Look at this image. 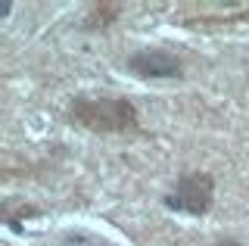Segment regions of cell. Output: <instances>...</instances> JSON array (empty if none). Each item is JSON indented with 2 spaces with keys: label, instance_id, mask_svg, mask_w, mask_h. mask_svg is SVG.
Wrapping results in <instances>:
<instances>
[{
  "label": "cell",
  "instance_id": "6da1fadb",
  "mask_svg": "<svg viewBox=\"0 0 249 246\" xmlns=\"http://www.w3.org/2000/svg\"><path fill=\"white\" fill-rule=\"evenodd\" d=\"M66 122L103 137L143 134L137 103L119 94H75L66 106Z\"/></svg>",
  "mask_w": 249,
  "mask_h": 246
},
{
  "label": "cell",
  "instance_id": "7a4b0ae2",
  "mask_svg": "<svg viewBox=\"0 0 249 246\" xmlns=\"http://www.w3.org/2000/svg\"><path fill=\"white\" fill-rule=\"evenodd\" d=\"M162 206L175 215L206 218L215 209V175L206 168H184L175 187L162 196Z\"/></svg>",
  "mask_w": 249,
  "mask_h": 246
},
{
  "label": "cell",
  "instance_id": "3957f363",
  "mask_svg": "<svg viewBox=\"0 0 249 246\" xmlns=\"http://www.w3.org/2000/svg\"><path fill=\"white\" fill-rule=\"evenodd\" d=\"M124 72L137 81H184L187 66L168 47H140L124 56Z\"/></svg>",
  "mask_w": 249,
  "mask_h": 246
},
{
  "label": "cell",
  "instance_id": "277c9868",
  "mask_svg": "<svg viewBox=\"0 0 249 246\" xmlns=\"http://www.w3.org/2000/svg\"><path fill=\"white\" fill-rule=\"evenodd\" d=\"M124 16V3H115V0H100V3H90V10L84 13L81 28L90 35H103Z\"/></svg>",
  "mask_w": 249,
  "mask_h": 246
},
{
  "label": "cell",
  "instance_id": "5b68a950",
  "mask_svg": "<svg viewBox=\"0 0 249 246\" xmlns=\"http://www.w3.org/2000/svg\"><path fill=\"white\" fill-rule=\"evenodd\" d=\"M0 218L10 230H22V221L19 218H41V209L35 203H25V199H16V196H6L3 206H0Z\"/></svg>",
  "mask_w": 249,
  "mask_h": 246
},
{
  "label": "cell",
  "instance_id": "8992f818",
  "mask_svg": "<svg viewBox=\"0 0 249 246\" xmlns=\"http://www.w3.org/2000/svg\"><path fill=\"white\" fill-rule=\"evenodd\" d=\"M221 22H249V6H240L237 13H231V16H224Z\"/></svg>",
  "mask_w": 249,
  "mask_h": 246
},
{
  "label": "cell",
  "instance_id": "52a82bcc",
  "mask_svg": "<svg viewBox=\"0 0 249 246\" xmlns=\"http://www.w3.org/2000/svg\"><path fill=\"white\" fill-rule=\"evenodd\" d=\"M209 246H246L240 237H221V240H215V243H209Z\"/></svg>",
  "mask_w": 249,
  "mask_h": 246
}]
</instances>
